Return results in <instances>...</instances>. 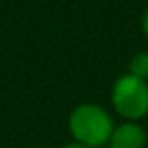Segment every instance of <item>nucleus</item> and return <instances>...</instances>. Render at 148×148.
<instances>
[{
	"label": "nucleus",
	"mask_w": 148,
	"mask_h": 148,
	"mask_svg": "<svg viewBox=\"0 0 148 148\" xmlns=\"http://www.w3.org/2000/svg\"><path fill=\"white\" fill-rule=\"evenodd\" d=\"M141 28H143V33L148 37V9H146V12L143 14V19H141Z\"/></svg>",
	"instance_id": "5"
},
{
	"label": "nucleus",
	"mask_w": 148,
	"mask_h": 148,
	"mask_svg": "<svg viewBox=\"0 0 148 148\" xmlns=\"http://www.w3.org/2000/svg\"><path fill=\"white\" fill-rule=\"evenodd\" d=\"M129 73L145 82H148V52H138L129 63Z\"/></svg>",
	"instance_id": "4"
},
{
	"label": "nucleus",
	"mask_w": 148,
	"mask_h": 148,
	"mask_svg": "<svg viewBox=\"0 0 148 148\" xmlns=\"http://www.w3.org/2000/svg\"><path fill=\"white\" fill-rule=\"evenodd\" d=\"M68 125L75 141L87 148L106 145L113 132V122L108 112L92 103L79 105L71 112Z\"/></svg>",
	"instance_id": "1"
},
{
	"label": "nucleus",
	"mask_w": 148,
	"mask_h": 148,
	"mask_svg": "<svg viewBox=\"0 0 148 148\" xmlns=\"http://www.w3.org/2000/svg\"><path fill=\"white\" fill-rule=\"evenodd\" d=\"M108 145L110 148H143L146 145V132L138 122L129 120L119 127H113Z\"/></svg>",
	"instance_id": "3"
},
{
	"label": "nucleus",
	"mask_w": 148,
	"mask_h": 148,
	"mask_svg": "<svg viewBox=\"0 0 148 148\" xmlns=\"http://www.w3.org/2000/svg\"><path fill=\"white\" fill-rule=\"evenodd\" d=\"M63 148H87V146H84V145H80V143H68V145H64Z\"/></svg>",
	"instance_id": "6"
},
{
	"label": "nucleus",
	"mask_w": 148,
	"mask_h": 148,
	"mask_svg": "<svg viewBox=\"0 0 148 148\" xmlns=\"http://www.w3.org/2000/svg\"><path fill=\"white\" fill-rule=\"evenodd\" d=\"M112 103L119 115L136 122L148 115V82L131 75H122L112 89Z\"/></svg>",
	"instance_id": "2"
}]
</instances>
